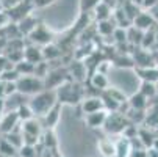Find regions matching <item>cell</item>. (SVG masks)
<instances>
[{"label": "cell", "instance_id": "obj_3", "mask_svg": "<svg viewBox=\"0 0 158 157\" xmlns=\"http://www.w3.org/2000/svg\"><path fill=\"white\" fill-rule=\"evenodd\" d=\"M16 89L24 96H33L44 89V82L36 76H20L16 80Z\"/></svg>", "mask_w": 158, "mask_h": 157}, {"label": "cell", "instance_id": "obj_38", "mask_svg": "<svg viewBox=\"0 0 158 157\" xmlns=\"http://www.w3.org/2000/svg\"><path fill=\"white\" fill-rule=\"evenodd\" d=\"M128 2H131V3H135V5L141 7V2H143V0H128Z\"/></svg>", "mask_w": 158, "mask_h": 157}, {"label": "cell", "instance_id": "obj_32", "mask_svg": "<svg viewBox=\"0 0 158 157\" xmlns=\"http://www.w3.org/2000/svg\"><path fill=\"white\" fill-rule=\"evenodd\" d=\"M156 2H158V0H143V2H141V7H143L144 10H150V8L155 7Z\"/></svg>", "mask_w": 158, "mask_h": 157}, {"label": "cell", "instance_id": "obj_28", "mask_svg": "<svg viewBox=\"0 0 158 157\" xmlns=\"http://www.w3.org/2000/svg\"><path fill=\"white\" fill-rule=\"evenodd\" d=\"M17 157H36V146L22 145L17 149Z\"/></svg>", "mask_w": 158, "mask_h": 157}, {"label": "cell", "instance_id": "obj_14", "mask_svg": "<svg viewBox=\"0 0 158 157\" xmlns=\"http://www.w3.org/2000/svg\"><path fill=\"white\" fill-rule=\"evenodd\" d=\"M41 52H42V58L44 60H49V61H55V60H58L60 57H61V49L56 46V44H52V42H49V44H46L42 49H41Z\"/></svg>", "mask_w": 158, "mask_h": 157}, {"label": "cell", "instance_id": "obj_5", "mask_svg": "<svg viewBox=\"0 0 158 157\" xmlns=\"http://www.w3.org/2000/svg\"><path fill=\"white\" fill-rule=\"evenodd\" d=\"M19 123H20V120L17 116L16 110L5 111V113L0 116V135H5V133L14 130L19 126Z\"/></svg>", "mask_w": 158, "mask_h": 157}, {"label": "cell", "instance_id": "obj_8", "mask_svg": "<svg viewBox=\"0 0 158 157\" xmlns=\"http://www.w3.org/2000/svg\"><path fill=\"white\" fill-rule=\"evenodd\" d=\"M60 111H61V104L60 102H56L46 115L44 116H41L42 118V127H46V129H53L56 124H58V121H60Z\"/></svg>", "mask_w": 158, "mask_h": 157}, {"label": "cell", "instance_id": "obj_23", "mask_svg": "<svg viewBox=\"0 0 158 157\" xmlns=\"http://www.w3.org/2000/svg\"><path fill=\"white\" fill-rule=\"evenodd\" d=\"M114 28H116V25L113 24L110 19H106V20H97V32L102 36H111L113 32H114Z\"/></svg>", "mask_w": 158, "mask_h": 157}, {"label": "cell", "instance_id": "obj_6", "mask_svg": "<svg viewBox=\"0 0 158 157\" xmlns=\"http://www.w3.org/2000/svg\"><path fill=\"white\" fill-rule=\"evenodd\" d=\"M131 25H133L135 28L141 30V32H146V30H149V28H153V25H155V19L152 17L150 13L139 11V13L136 14V17L131 20Z\"/></svg>", "mask_w": 158, "mask_h": 157}, {"label": "cell", "instance_id": "obj_20", "mask_svg": "<svg viewBox=\"0 0 158 157\" xmlns=\"http://www.w3.org/2000/svg\"><path fill=\"white\" fill-rule=\"evenodd\" d=\"M16 155H17V149L0 135V157H16Z\"/></svg>", "mask_w": 158, "mask_h": 157}, {"label": "cell", "instance_id": "obj_37", "mask_svg": "<svg viewBox=\"0 0 158 157\" xmlns=\"http://www.w3.org/2000/svg\"><path fill=\"white\" fill-rule=\"evenodd\" d=\"M152 148H155V149H158V135L153 138V143H152Z\"/></svg>", "mask_w": 158, "mask_h": 157}, {"label": "cell", "instance_id": "obj_1", "mask_svg": "<svg viewBox=\"0 0 158 157\" xmlns=\"http://www.w3.org/2000/svg\"><path fill=\"white\" fill-rule=\"evenodd\" d=\"M56 102L58 101H56L55 89H42V91L33 94L27 104L31 108L35 116H44Z\"/></svg>", "mask_w": 158, "mask_h": 157}, {"label": "cell", "instance_id": "obj_22", "mask_svg": "<svg viewBox=\"0 0 158 157\" xmlns=\"http://www.w3.org/2000/svg\"><path fill=\"white\" fill-rule=\"evenodd\" d=\"M14 69L19 72V76H33L35 64L27 61V60H20L19 63L14 64Z\"/></svg>", "mask_w": 158, "mask_h": 157}, {"label": "cell", "instance_id": "obj_36", "mask_svg": "<svg viewBox=\"0 0 158 157\" xmlns=\"http://www.w3.org/2000/svg\"><path fill=\"white\" fill-rule=\"evenodd\" d=\"M5 113V99H0V116Z\"/></svg>", "mask_w": 158, "mask_h": 157}, {"label": "cell", "instance_id": "obj_40", "mask_svg": "<svg viewBox=\"0 0 158 157\" xmlns=\"http://www.w3.org/2000/svg\"><path fill=\"white\" fill-rule=\"evenodd\" d=\"M128 157H130V155H128Z\"/></svg>", "mask_w": 158, "mask_h": 157}, {"label": "cell", "instance_id": "obj_18", "mask_svg": "<svg viewBox=\"0 0 158 157\" xmlns=\"http://www.w3.org/2000/svg\"><path fill=\"white\" fill-rule=\"evenodd\" d=\"M138 74L139 77L144 80V82H152V83H156L158 82V69L155 66H149V68H139L138 69Z\"/></svg>", "mask_w": 158, "mask_h": 157}, {"label": "cell", "instance_id": "obj_2", "mask_svg": "<svg viewBox=\"0 0 158 157\" xmlns=\"http://www.w3.org/2000/svg\"><path fill=\"white\" fill-rule=\"evenodd\" d=\"M56 101L63 104H80L85 94V89L78 85V82H63L58 88H55Z\"/></svg>", "mask_w": 158, "mask_h": 157}, {"label": "cell", "instance_id": "obj_27", "mask_svg": "<svg viewBox=\"0 0 158 157\" xmlns=\"http://www.w3.org/2000/svg\"><path fill=\"white\" fill-rule=\"evenodd\" d=\"M16 111H17V116H19L20 121H25V120H30V118L35 116L33 111H31V108L28 107V104H22Z\"/></svg>", "mask_w": 158, "mask_h": 157}, {"label": "cell", "instance_id": "obj_15", "mask_svg": "<svg viewBox=\"0 0 158 157\" xmlns=\"http://www.w3.org/2000/svg\"><path fill=\"white\" fill-rule=\"evenodd\" d=\"M24 60L36 64V63H41L44 58H42V52L39 47H36L35 44L33 46H28V47H24Z\"/></svg>", "mask_w": 158, "mask_h": 157}, {"label": "cell", "instance_id": "obj_31", "mask_svg": "<svg viewBox=\"0 0 158 157\" xmlns=\"http://www.w3.org/2000/svg\"><path fill=\"white\" fill-rule=\"evenodd\" d=\"M100 2L103 5H106L111 11H114L116 8H119V3H118V0H100Z\"/></svg>", "mask_w": 158, "mask_h": 157}, {"label": "cell", "instance_id": "obj_9", "mask_svg": "<svg viewBox=\"0 0 158 157\" xmlns=\"http://www.w3.org/2000/svg\"><path fill=\"white\" fill-rule=\"evenodd\" d=\"M28 36H30V39H31L33 44H41V46H46V44H49L50 39H52L50 33L46 30V27H42V25H36L28 33Z\"/></svg>", "mask_w": 158, "mask_h": 157}, {"label": "cell", "instance_id": "obj_21", "mask_svg": "<svg viewBox=\"0 0 158 157\" xmlns=\"http://www.w3.org/2000/svg\"><path fill=\"white\" fill-rule=\"evenodd\" d=\"M155 137H156V135H155L150 129H147V127H146V129H138V138H139V142L143 143L144 148H150Z\"/></svg>", "mask_w": 158, "mask_h": 157}, {"label": "cell", "instance_id": "obj_10", "mask_svg": "<svg viewBox=\"0 0 158 157\" xmlns=\"http://www.w3.org/2000/svg\"><path fill=\"white\" fill-rule=\"evenodd\" d=\"M20 130L24 132V133H30V135L39 137L41 132H42V124H41V121L36 116H33L30 120L20 121Z\"/></svg>", "mask_w": 158, "mask_h": 157}, {"label": "cell", "instance_id": "obj_25", "mask_svg": "<svg viewBox=\"0 0 158 157\" xmlns=\"http://www.w3.org/2000/svg\"><path fill=\"white\" fill-rule=\"evenodd\" d=\"M94 13H96V19L97 20H106V19H110L111 17V10L106 7V5H103L102 2L94 8Z\"/></svg>", "mask_w": 158, "mask_h": 157}, {"label": "cell", "instance_id": "obj_30", "mask_svg": "<svg viewBox=\"0 0 158 157\" xmlns=\"http://www.w3.org/2000/svg\"><path fill=\"white\" fill-rule=\"evenodd\" d=\"M113 38L116 39V42H127V30L125 28H121V27H116L114 32H113Z\"/></svg>", "mask_w": 158, "mask_h": 157}, {"label": "cell", "instance_id": "obj_12", "mask_svg": "<svg viewBox=\"0 0 158 157\" xmlns=\"http://www.w3.org/2000/svg\"><path fill=\"white\" fill-rule=\"evenodd\" d=\"M97 149L103 157H116V145L111 138H102L97 142Z\"/></svg>", "mask_w": 158, "mask_h": 157}, {"label": "cell", "instance_id": "obj_11", "mask_svg": "<svg viewBox=\"0 0 158 157\" xmlns=\"http://www.w3.org/2000/svg\"><path fill=\"white\" fill-rule=\"evenodd\" d=\"M106 115H108V111H106V110H99V111H94V113H88V115H85V121H86V124H88L89 127H93V129H96V127H102L103 123H105Z\"/></svg>", "mask_w": 158, "mask_h": 157}, {"label": "cell", "instance_id": "obj_34", "mask_svg": "<svg viewBox=\"0 0 158 157\" xmlns=\"http://www.w3.org/2000/svg\"><path fill=\"white\" fill-rule=\"evenodd\" d=\"M149 13L152 14V17L155 19V22H158V2L155 3V7H153V8H150V10H149Z\"/></svg>", "mask_w": 158, "mask_h": 157}, {"label": "cell", "instance_id": "obj_16", "mask_svg": "<svg viewBox=\"0 0 158 157\" xmlns=\"http://www.w3.org/2000/svg\"><path fill=\"white\" fill-rule=\"evenodd\" d=\"M127 102H128L130 108H136V110H146V107H147V104H149L147 98H146L144 94H141L139 91H138V93H133V94L127 99Z\"/></svg>", "mask_w": 158, "mask_h": 157}, {"label": "cell", "instance_id": "obj_4", "mask_svg": "<svg viewBox=\"0 0 158 157\" xmlns=\"http://www.w3.org/2000/svg\"><path fill=\"white\" fill-rule=\"evenodd\" d=\"M128 124L130 123L125 118V115L119 113V111H110L105 118V123H103L102 127L105 129L106 133H110V135H119Z\"/></svg>", "mask_w": 158, "mask_h": 157}, {"label": "cell", "instance_id": "obj_41", "mask_svg": "<svg viewBox=\"0 0 158 157\" xmlns=\"http://www.w3.org/2000/svg\"><path fill=\"white\" fill-rule=\"evenodd\" d=\"M16 157H17V155H16Z\"/></svg>", "mask_w": 158, "mask_h": 157}, {"label": "cell", "instance_id": "obj_13", "mask_svg": "<svg viewBox=\"0 0 158 157\" xmlns=\"http://www.w3.org/2000/svg\"><path fill=\"white\" fill-rule=\"evenodd\" d=\"M67 72H69V76L74 77L75 82H83L85 77H86V64L81 63V61H72Z\"/></svg>", "mask_w": 158, "mask_h": 157}, {"label": "cell", "instance_id": "obj_19", "mask_svg": "<svg viewBox=\"0 0 158 157\" xmlns=\"http://www.w3.org/2000/svg\"><path fill=\"white\" fill-rule=\"evenodd\" d=\"M114 145H116V157H128L130 155L131 145H130V140L128 138L121 137Z\"/></svg>", "mask_w": 158, "mask_h": 157}, {"label": "cell", "instance_id": "obj_7", "mask_svg": "<svg viewBox=\"0 0 158 157\" xmlns=\"http://www.w3.org/2000/svg\"><path fill=\"white\" fill-rule=\"evenodd\" d=\"M80 104H81V110H83L85 115L103 110V102H102L100 96H86V98L81 99Z\"/></svg>", "mask_w": 158, "mask_h": 157}, {"label": "cell", "instance_id": "obj_26", "mask_svg": "<svg viewBox=\"0 0 158 157\" xmlns=\"http://www.w3.org/2000/svg\"><path fill=\"white\" fill-rule=\"evenodd\" d=\"M19 77L20 76L14 69V66H13V68H6V69H3L2 72H0V80H2V82H16Z\"/></svg>", "mask_w": 158, "mask_h": 157}, {"label": "cell", "instance_id": "obj_33", "mask_svg": "<svg viewBox=\"0 0 158 157\" xmlns=\"http://www.w3.org/2000/svg\"><path fill=\"white\" fill-rule=\"evenodd\" d=\"M146 157H158V149L155 148H146Z\"/></svg>", "mask_w": 158, "mask_h": 157}, {"label": "cell", "instance_id": "obj_17", "mask_svg": "<svg viewBox=\"0 0 158 157\" xmlns=\"http://www.w3.org/2000/svg\"><path fill=\"white\" fill-rule=\"evenodd\" d=\"M91 86L94 88V89H97L99 93H102V91H105L106 89V86H108V79H106V74L105 72H94L93 76H91Z\"/></svg>", "mask_w": 158, "mask_h": 157}, {"label": "cell", "instance_id": "obj_35", "mask_svg": "<svg viewBox=\"0 0 158 157\" xmlns=\"http://www.w3.org/2000/svg\"><path fill=\"white\" fill-rule=\"evenodd\" d=\"M0 99H5V82L0 80Z\"/></svg>", "mask_w": 158, "mask_h": 157}, {"label": "cell", "instance_id": "obj_39", "mask_svg": "<svg viewBox=\"0 0 158 157\" xmlns=\"http://www.w3.org/2000/svg\"><path fill=\"white\" fill-rule=\"evenodd\" d=\"M53 157H63V155H61L60 152H56V149H55V151H53Z\"/></svg>", "mask_w": 158, "mask_h": 157}, {"label": "cell", "instance_id": "obj_24", "mask_svg": "<svg viewBox=\"0 0 158 157\" xmlns=\"http://www.w3.org/2000/svg\"><path fill=\"white\" fill-rule=\"evenodd\" d=\"M139 93L141 94H144L147 99L149 98H153L156 93H158V88H156V85L155 83H152V82H141V85H139Z\"/></svg>", "mask_w": 158, "mask_h": 157}, {"label": "cell", "instance_id": "obj_29", "mask_svg": "<svg viewBox=\"0 0 158 157\" xmlns=\"http://www.w3.org/2000/svg\"><path fill=\"white\" fill-rule=\"evenodd\" d=\"M100 3V0H80V10H81V13H88V11H91V10H94L97 5Z\"/></svg>", "mask_w": 158, "mask_h": 157}]
</instances>
